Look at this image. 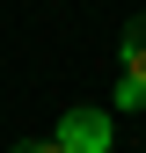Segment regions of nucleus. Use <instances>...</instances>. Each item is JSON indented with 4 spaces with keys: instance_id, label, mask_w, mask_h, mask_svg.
<instances>
[{
    "instance_id": "nucleus-1",
    "label": "nucleus",
    "mask_w": 146,
    "mask_h": 153,
    "mask_svg": "<svg viewBox=\"0 0 146 153\" xmlns=\"http://www.w3.org/2000/svg\"><path fill=\"white\" fill-rule=\"evenodd\" d=\"M51 139H59L66 153H110V117L102 109H66Z\"/></svg>"
},
{
    "instance_id": "nucleus-2",
    "label": "nucleus",
    "mask_w": 146,
    "mask_h": 153,
    "mask_svg": "<svg viewBox=\"0 0 146 153\" xmlns=\"http://www.w3.org/2000/svg\"><path fill=\"white\" fill-rule=\"evenodd\" d=\"M117 59H124V73H132V80H146V15H132V22H124Z\"/></svg>"
},
{
    "instance_id": "nucleus-3",
    "label": "nucleus",
    "mask_w": 146,
    "mask_h": 153,
    "mask_svg": "<svg viewBox=\"0 0 146 153\" xmlns=\"http://www.w3.org/2000/svg\"><path fill=\"white\" fill-rule=\"evenodd\" d=\"M117 109H146V80L124 73V80H117Z\"/></svg>"
},
{
    "instance_id": "nucleus-4",
    "label": "nucleus",
    "mask_w": 146,
    "mask_h": 153,
    "mask_svg": "<svg viewBox=\"0 0 146 153\" xmlns=\"http://www.w3.org/2000/svg\"><path fill=\"white\" fill-rule=\"evenodd\" d=\"M15 153H66V146H59V139H22Z\"/></svg>"
}]
</instances>
